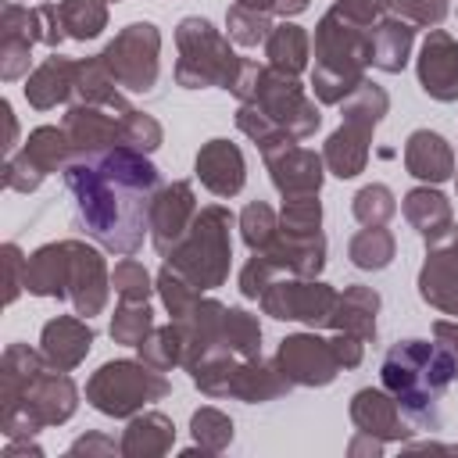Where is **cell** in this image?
<instances>
[{"label": "cell", "instance_id": "obj_1", "mask_svg": "<svg viewBox=\"0 0 458 458\" xmlns=\"http://www.w3.org/2000/svg\"><path fill=\"white\" fill-rule=\"evenodd\" d=\"M61 175L75 204V225L104 250L132 258L150 236V208L161 190L150 154L136 147L75 154Z\"/></svg>", "mask_w": 458, "mask_h": 458}, {"label": "cell", "instance_id": "obj_2", "mask_svg": "<svg viewBox=\"0 0 458 458\" xmlns=\"http://www.w3.org/2000/svg\"><path fill=\"white\" fill-rule=\"evenodd\" d=\"M386 14V0H333L315 25L311 89L318 104H340L365 82L372 64V25Z\"/></svg>", "mask_w": 458, "mask_h": 458}, {"label": "cell", "instance_id": "obj_3", "mask_svg": "<svg viewBox=\"0 0 458 458\" xmlns=\"http://www.w3.org/2000/svg\"><path fill=\"white\" fill-rule=\"evenodd\" d=\"M379 379H383V390H390V397L401 404V411L415 426H422V429L440 426V397H444L447 383H454V376L437 344L397 340L383 354Z\"/></svg>", "mask_w": 458, "mask_h": 458}, {"label": "cell", "instance_id": "obj_4", "mask_svg": "<svg viewBox=\"0 0 458 458\" xmlns=\"http://www.w3.org/2000/svg\"><path fill=\"white\" fill-rule=\"evenodd\" d=\"M229 93L240 104H254L272 125H279L293 140H308L322 125V111L304 93L297 75L276 72L272 64H258V61L243 57L240 61V75H236Z\"/></svg>", "mask_w": 458, "mask_h": 458}, {"label": "cell", "instance_id": "obj_5", "mask_svg": "<svg viewBox=\"0 0 458 458\" xmlns=\"http://www.w3.org/2000/svg\"><path fill=\"white\" fill-rule=\"evenodd\" d=\"M233 211L222 204H208L197 211L186 236L165 254V265L190 279L197 290H218L233 268Z\"/></svg>", "mask_w": 458, "mask_h": 458}, {"label": "cell", "instance_id": "obj_6", "mask_svg": "<svg viewBox=\"0 0 458 458\" xmlns=\"http://www.w3.org/2000/svg\"><path fill=\"white\" fill-rule=\"evenodd\" d=\"M75 408H79V386L64 369H54L47 361L11 404H0V433L7 440L36 437L39 429L68 422Z\"/></svg>", "mask_w": 458, "mask_h": 458}, {"label": "cell", "instance_id": "obj_7", "mask_svg": "<svg viewBox=\"0 0 458 458\" xmlns=\"http://www.w3.org/2000/svg\"><path fill=\"white\" fill-rule=\"evenodd\" d=\"M175 82L182 89H233L243 57H236L229 36H222L208 18H182L175 25Z\"/></svg>", "mask_w": 458, "mask_h": 458}, {"label": "cell", "instance_id": "obj_8", "mask_svg": "<svg viewBox=\"0 0 458 458\" xmlns=\"http://www.w3.org/2000/svg\"><path fill=\"white\" fill-rule=\"evenodd\" d=\"M172 394V383L161 369L140 361V358H118L104 361L86 379V401L107 419H132L150 401H165Z\"/></svg>", "mask_w": 458, "mask_h": 458}, {"label": "cell", "instance_id": "obj_9", "mask_svg": "<svg viewBox=\"0 0 458 458\" xmlns=\"http://www.w3.org/2000/svg\"><path fill=\"white\" fill-rule=\"evenodd\" d=\"M190 379L204 397H236L247 404H265L290 390L276 361H265L261 354L258 358H240L225 351L208 354L197 369H190Z\"/></svg>", "mask_w": 458, "mask_h": 458}, {"label": "cell", "instance_id": "obj_10", "mask_svg": "<svg viewBox=\"0 0 458 458\" xmlns=\"http://www.w3.org/2000/svg\"><path fill=\"white\" fill-rule=\"evenodd\" d=\"M100 57L125 93H150L161 75V29L154 21H129Z\"/></svg>", "mask_w": 458, "mask_h": 458}, {"label": "cell", "instance_id": "obj_11", "mask_svg": "<svg viewBox=\"0 0 458 458\" xmlns=\"http://www.w3.org/2000/svg\"><path fill=\"white\" fill-rule=\"evenodd\" d=\"M75 157L72 143H68V132L61 125H39L29 132V140L7 154L4 161V186L14 190V193H32L39 190V182L54 172H64V165Z\"/></svg>", "mask_w": 458, "mask_h": 458}, {"label": "cell", "instance_id": "obj_12", "mask_svg": "<svg viewBox=\"0 0 458 458\" xmlns=\"http://www.w3.org/2000/svg\"><path fill=\"white\" fill-rule=\"evenodd\" d=\"M261 311L279 318V322H304L311 329L329 326V315L336 308V290L322 283L318 276H276L265 293L258 297Z\"/></svg>", "mask_w": 458, "mask_h": 458}, {"label": "cell", "instance_id": "obj_13", "mask_svg": "<svg viewBox=\"0 0 458 458\" xmlns=\"http://www.w3.org/2000/svg\"><path fill=\"white\" fill-rule=\"evenodd\" d=\"M272 361L290 386H329L340 376V361L333 354V344L322 340L315 329L283 336Z\"/></svg>", "mask_w": 458, "mask_h": 458}, {"label": "cell", "instance_id": "obj_14", "mask_svg": "<svg viewBox=\"0 0 458 458\" xmlns=\"http://www.w3.org/2000/svg\"><path fill=\"white\" fill-rule=\"evenodd\" d=\"M415 75L429 100L454 104L458 100V39L444 29H429L419 47Z\"/></svg>", "mask_w": 458, "mask_h": 458}, {"label": "cell", "instance_id": "obj_15", "mask_svg": "<svg viewBox=\"0 0 458 458\" xmlns=\"http://www.w3.org/2000/svg\"><path fill=\"white\" fill-rule=\"evenodd\" d=\"M197 193H193V182L186 179H175V182H165L154 197V208H150V243L154 250L165 258L182 236L186 229L193 225L197 218Z\"/></svg>", "mask_w": 458, "mask_h": 458}, {"label": "cell", "instance_id": "obj_16", "mask_svg": "<svg viewBox=\"0 0 458 458\" xmlns=\"http://www.w3.org/2000/svg\"><path fill=\"white\" fill-rule=\"evenodd\" d=\"M272 186L279 190V197H304V193H318L322 179H326V161L322 154L293 143H283L268 154H261Z\"/></svg>", "mask_w": 458, "mask_h": 458}, {"label": "cell", "instance_id": "obj_17", "mask_svg": "<svg viewBox=\"0 0 458 458\" xmlns=\"http://www.w3.org/2000/svg\"><path fill=\"white\" fill-rule=\"evenodd\" d=\"M107 293H111V272L104 254L86 243V240H72V283H68V301L75 308V315L93 318L107 308Z\"/></svg>", "mask_w": 458, "mask_h": 458}, {"label": "cell", "instance_id": "obj_18", "mask_svg": "<svg viewBox=\"0 0 458 458\" xmlns=\"http://www.w3.org/2000/svg\"><path fill=\"white\" fill-rule=\"evenodd\" d=\"M419 297L429 308L458 318V229L426 247V261L419 268Z\"/></svg>", "mask_w": 458, "mask_h": 458}, {"label": "cell", "instance_id": "obj_19", "mask_svg": "<svg viewBox=\"0 0 458 458\" xmlns=\"http://www.w3.org/2000/svg\"><path fill=\"white\" fill-rule=\"evenodd\" d=\"M122 114L125 111H111V107H97V104H72L64 111L61 129L68 132V143L75 154H100L111 147H125Z\"/></svg>", "mask_w": 458, "mask_h": 458}, {"label": "cell", "instance_id": "obj_20", "mask_svg": "<svg viewBox=\"0 0 458 458\" xmlns=\"http://www.w3.org/2000/svg\"><path fill=\"white\" fill-rule=\"evenodd\" d=\"M347 411H351V422H354L358 433H369L383 444H404L411 437V426H408L401 404L383 386H361L351 397Z\"/></svg>", "mask_w": 458, "mask_h": 458}, {"label": "cell", "instance_id": "obj_21", "mask_svg": "<svg viewBox=\"0 0 458 458\" xmlns=\"http://www.w3.org/2000/svg\"><path fill=\"white\" fill-rule=\"evenodd\" d=\"M268 261L276 276H308L315 279L326 268V236L318 233H286L279 229L265 250H254Z\"/></svg>", "mask_w": 458, "mask_h": 458}, {"label": "cell", "instance_id": "obj_22", "mask_svg": "<svg viewBox=\"0 0 458 458\" xmlns=\"http://www.w3.org/2000/svg\"><path fill=\"white\" fill-rule=\"evenodd\" d=\"M193 175L200 179V186L215 197H236L247 182V161H243V150L233 143V140H208L200 150H197V161H193Z\"/></svg>", "mask_w": 458, "mask_h": 458}, {"label": "cell", "instance_id": "obj_23", "mask_svg": "<svg viewBox=\"0 0 458 458\" xmlns=\"http://www.w3.org/2000/svg\"><path fill=\"white\" fill-rule=\"evenodd\" d=\"M39 351L54 369H79L86 361V354L93 351V326L89 318L79 315H57L43 326L39 333Z\"/></svg>", "mask_w": 458, "mask_h": 458}, {"label": "cell", "instance_id": "obj_24", "mask_svg": "<svg viewBox=\"0 0 458 458\" xmlns=\"http://www.w3.org/2000/svg\"><path fill=\"white\" fill-rule=\"evenodd\" d=\"M68 283H72V240H54V243H43L29 254L25 290L32 297L68 301Z\"/></svg>", "mask_w": 458, "mask_h": 458}, {"label": "cell", "instance_id": "obj_25", "mask_svg": "<svg viewBox=\"0 0 458 458\" xmlns=\"http://www.w3.org/2000/svg\"><path fill=\"white\" fill-rule=\"evenodd\" d=\"M372 132H376V125L358 122V118H344L340 129L329 132V140H326V147H322L326 172H333L336 179H354V175H361L365 165H369Z\"/></svg>", "mask_w": 458, "mask_h": 458}, {"label": "cell", "instance_id": "obj_26", "mask_svg": "<svg viewBox=\"0 0 458 458\" xmlns=\"http://www.w3.org/2000/svg\"><path fill=\"white\" fill-rule=\"evenodd\" d=\"M401 215H404V222L426 240V247L429 243H440L444 236H451L454 233V211H451V200L437 190V186H415V190H408L404 193V200H401Z\"/></svg>", "mask_w": 458, "mask_h": 458}, {"label": "cell", "instance_id": "obj_27", "mask_svg": "<svg viewBox=\"0 0 458 458\" xmlns=\"http://www.w3.org/2000/svg\"><path fill=\"white\" fill-rule=\"evenodd\" d=\"M75 72H79V61L72 57H47L43 64H36L29 75H25V100L29 107L36 111H54L57 104H68L72 93H75Z\"/></svg>", "mask_w": 458, "mask_h": 458}, {"label": "cell", "instance_id": "obj_28", "mask_svg": "<svg viewBox=\"0 0 458 458\" xmlns=\"http://www.w3.org/2000/svg\"><path fill=\"white\" fill-rule=\"evenodd\" d=\"M404 168H408V175H415L429 186H440L454 175V150L440 132L415 129L404 140Z\"/></svg>", "mask_w": 458, "mask_h": 458}, {"label": "cell", "instance_id": "obj_29", "mask_svg": "<svg viewBox=\"0 0 458 458\" xmlns=\"http://www.w3.org/2000/svg\"><path fill=\"white\" fill-rule=\"evenodd\" d=\"M379 293L372 286H344V293H336V308L329 315V329L333 333H354L365 344L376 340V315H379Z\"/></svg>", "mask_w": 458, "mask_h": 458}, {"label": "cell", "instance_id": "obj_30", "mask_svg": "<svg viewBox=\"0 0 458 458\" xmlns=\"http://www.w3.org/2000/svg\"><path fill=\"white\" fill-rule=\"evenodd\" d=\"M118 444L125 458H161L175 444V422L165 411H136Z\"/></svg>", "mask_w": 458, "mask_h": 458}, {"label": "cell", "instance_id": "obj_31", "mask_svg": "<svg viewBox=\"0 0 458 458\" xmlns=\"http://www.w3.org/2000/svg\"><path fill=\"white\" fill-rule=\"evenodd\" d=\"M411 43H415V25L386 11L372 25V68H379L386 75L404 72V64L411 57Z\"/></svg>", "mask_w": 458, "mask_h": 458}, {"label": "cell", "instance_id": "obj_32", "mask_svg": "<svg viewBox=\"0 0 458 458\" xmlns=\"http://www.w3.org/2000/svg\"><path fill=\"white\" fill-rule=\"evenodd\" d=\"M72 104H97V107H111V111H132V104L122 97V86H118L114 75L107 72V64H104L100 54L79 61Z\"/></svg>", "mask_w": 458, "mask_h": 458}, {"label": "cell", "instance_id": "obj_33", "mask_svg": "<svg viewBox=\"0 0 458 458\" xmlns=\"http://www.w3.org/2000/svg\"><path fill=\"white\" fill-rule=\"evenodd\" d=\"M308 57H311L308 29L283 18L265 39V64H272L276 72H286V75H301L308 68Z\"/></svg>", "mask_w": 458, "mask_h": 458}, {"label": "cell", "instance_id": "obj_34", "mask_svg": "<svg viewBox=\"0 0 458 458\" xmlns=\"http://www.w3.org/2000/svg\"><path fill=\"white\" fill-rule=\"evenodd\" d=\"M190 433H193V447L182 451V458H193V454H222L229 444H233V419L222 411V408H197L190 415Z\"/></svg>", "mask_w": 458, "mask_h": 458}, {"label": "cell", "instance_id": "obj_35", "mask_svg": "<svg viewBox=\"0 0 458 458\" xmlns=\"http://www.w3.org/2000/svg\"><path fill=\"white\" fill-rule=\"evenodd\" d=\"M347 258H351V265L361 268V272H383V268L397 258V240H394V233L383 229V225H365V229H358V233L351 236Z\"/></svg>", "mask_w": 458, "mask_h": 458}, {"label": "cell", "instance_id": "obj_36", "mask_svg": "<svg viewBox=\"0 0 458 458\" xmlns=\"http://www.w3.org/2000/svg\"><path fill=\"white\" fill-rule=\"evenodd\" d=\"M47 365L43 351L29 347V344H7L4 347V358H0V404H11L21 386Z\"/></svg>", "mask_w": 458, "mask_h": 458}, {"label": "cell", "instance_id": "obj_37", "mask_svg": "<svg viewBox=\"0 0 458 458\" xmlns=\"http://www.w3.org/2000/svg\"><path fill=\"white\" fill-rule=\"evenodd\" d=\"M218 351L240 354V358H258V354H261V326H258V315H250V311H243V308H225ZM218 351H215V354H218Z\"/></svg>", "mask_w": 458, "mask_h": 458}, {"label": "cell", "instance_id": "obj_38", "mask_svg": "<svg viewBox=\"0 0 458 458\" xmlns=\"http://www.w3.org/2000/svg\"><path fill=\"white\" fill-rule=\"evenodd\" d=\"M68 39H97L107 29V0H57Z\"/></svg>", "mask_w": 458, "mask_h": 458}, {"label": "cell", "instance_id": "obj_39", "mask_svg": "<svg viewBox=\"0 0 458 458\" xmlns=\"http://www.w3.org/2000/svg\"><path fill=\"white\" fill-rule=\"evenodd\" d=\"M154 329V311L150 301H122L111 315V340L122 347H140Z\"/></svg>", "mask_w": 458, "mask_h": 458}, {"label": "cell", "instance_id": "obj_40", "mask_svg": "<svg viewBox=\"0 0 458 458\" xmlns=\"http://www.w3.org/2000/svg\"><path fill=\"white\" fill-rule=\"evenodd\" d=\"M136 354H140V361H147V365H154L161 372L182 369V333H179V326L175 322L154 326L150 336L136 347Z\"/></svg>", "mask_w": 458, "mask_h": 458}, {"label": "cell", "instance_id": "obj_41", "mask_svg": "<svg viewBox=\"0 0 458 458\" xmlns=\"http://www.w3.org/2000/svg\"><path fill=\"white\" fill-rule=\"evenodd\" d=\"M225 29H229V39L233 43H240V47H258V43H265L268 39V32L276 29L272 25V18H268V11H254V7H247V4H229V11H225Z\"/></svg>", "mask_w": 458, "mask_h": 458}, {"label": "cell", "instance_id": "obj_42", "mask_svg": "<svg viewBox=\"0 0 458 458\" xmlns=\"http://www.w3.org/2000/svg\"><path fill=\"white\" fill-rule=\"evenodd\" d=\"M351 211H354V218H358L361 225H386V222L397 215V197H394L390 186L369 182V186H361V190L354 193Z\"/></svg>", "mask_w": 458, "mask_h": 458}, {"label": "cell", "instance_id": "obj_43", "mask_svg": "<svg viewBox=\"0 0 458 458\" xmlns=\"http://www.w3.org/2000/svg\"><path fill=\"white\" fill-rule=\"evenodd\" d=\"M236 225H240L243 243H247L250 254H254V250H265V247L276 240V233H279V215H276L265 200H250V204L240 211Z\"/></svg>", "mask_w": 458, "mask_h": 458}, {"label": "cell", "instance_id": "obj_44", "mask_svg": "<svg viewBox=\"0 0 458 458\" xmlns=\"http://www.w3.org/2000/svg\"><path fill=\"white\" fill-rule=\"evenodd\" d=\"M386 111H390V97L372 79H365L351 97L340 100V118H358V122H369V125H379Z\"/></svg>", "mask_w": 458, "mask_h": 458}, {"label": "cell", "instance_id": "obj_45", "mask_svg": "<svg viewBox=\"0 0 458 458\" xmlns=\"http://www.w3.org/2000/svg\"><path fill=\"white\" fill-rule=\"evenodd\" d=\"M279 229H286V233H318L322 229V200H318V193L283 197Z\"/></svg>", "mask_w": 458, "mask_h": 458}, {"label": "cell", "instance_id": "obj_46", "mask_svg": "<svg viewBox=\"0 0 458 458\" xmlns=\"http://www.w3.org/2000/svg\"><path fill=\"white\" fill-rule=\"evenodd\" d=\"M111 286L122 301H150V293L157 290V283L150 279V272L136 261V258H122L111 272Z\"/></svg>", "mask_w": 458, "mask_h": 458}, {"label": "cell", "instance_id": "obj_47", "mask_svg": "<svg viewBox=\"0 0 458 458\" xmlns=\"http://www.w3.org/2000/svg\"><path fill=\"white\" fill-rule=\"evenodd\" d=\"M157 293H161V301H165V308H168V315L172 318H179L182 311H190L197 301H200V293L204 290H197L190 279H182L175 268H168V265H161V272H157Z\"/></svg>", "mask_w": 458, "mask_h": 458}, {"label": "cell", "instance_id": "obj_48", "mask_svg": "<svg viewBox=\"0 0 458 458\" xmlns=\"http://www.w3.org/2000/svg\"><path fill=\"white\" fill-rule=\"evenodd\" d=\"M122 125H125V147H136V150H143V154H154L161 143H165V129H161V122L154 118V114H147V111H125L122 114Z\"/></svg>", "mask_w": 458, "mask_h": 458}, {"label": "cell", "instance_id": "obj_49", "mask_svg": "<svg viewBox=\"0 0 458 458\" xmlns=\"http://www.w3.org/2000/svg\"><path fill=\"white\" fill-rule=\"evenodd\" d=\"M386 11L411 21L415 29H437L447 18V0H386Z\"/></svg>", "mask_w": 458, "mask_h": 458}, {"label": "cell", "instance_id": "obj_50", "mask_svg": "<svg viewBox=\"0 0 458 458\" xmlns=\"http://www.w3.org/2000/svg\"><path fill=\"white\" fill-rule=\"evenodd\" d=\"M29 61H32V43L18 39V36H0V79L14 82L21 75H29Z\"/></svg>", "mask_w": 458, "mask_h": 458}, {"label": "cell", "instance_id": "obj_51", "mask_svg": "<svg viewBox=\"0 0 458 458\" xmlns=\"http://www.w3.org/2000/svg\"><path fill=\"white\" fill-rule=\"evenodd\" d=\"M4 272H7V293H4V304H14L18 301V293L25 290V254H21V247L18 243H4Z\"/></svg>", "mask_w": 458, "mask_h": 458}, {"label": "cell", "instance_id": "obj_52", "mask_svg": "<svg viewBox=\"0 0 458 458\" xmlns=\"http://www.w3.org/2000/svg\"><path fill=\"white\" fill-rule=\"evenodd\" d=\"M329 344H333V354H336L340 369H358L361 365V358H365V340L361 336H354V333H333Z\"/></svg>", "mask_w": 458, "mask_h": 458}, {"label": "cell", "instance_id": "obj_53", "mask_svg": "<svg viewBox=\"0 0 458 458\" xmlns=\"http://www.w3.org/2000/svg\"><path fill=\"white\" fill-rule=\"evenodd\" d=\"M433 344L440 347V354L451 365V376L458 379V318L454 322H447V318L433 322Z\"/></svg>", "mask_w": 458, "mask_h": 458}, {"label": "cell", "instance_id": "obj_54", "mask_svg": "<svg viewBox=\"0 0 458 458\" xmlns=\"http://www.w3.org/2000/svg\"><path fill=\"white\" fill-rule=\"evenodd\" d=\"M114 451H122V444H118L114 437H107V433H86V437L72 440L68 458H79V454L93 458V454H114Z\"/></svg>", "mask_w": 458, "mask_h": 458}, {"label": "cell", "instance_id": "obj_55", "mask_svg": "<svg viewBox=\"0 0 458 458\" xmlns=\"http://www.w3.org/2000/svg\"><path fill=\"white\" fill-rule=\"evenodd\" d=\"M347 454H383V440L369 437V433H354V440L347 444Z\"/></svg>", "mask_w": 458, "mask_h": 458}, {"label": "cell", "instance_id": "obj_56", "mask_svg": "<svg viewBox=\"0 0 458 458\" xmlns=\"http://www.w3.org/2000/svg\"><path fill=\"white\" fill-rule=\"evenodd\" d=\"M14 454H29V458H43V447L32 440V437H18V440H7L4 447V458H14Z\"/></svg>", "mask_w": 458, "mask_h": 458}, {"label": "cell", "instance_id": "obj_57", "mask_svg": "<svg viewBox=\"0 0 458 458\" xmlns=\"http://www.w3.org/2000/svg\"><path fill=\"white\" fill-rule=\"evenodd\" d=\"M0 114H4V122H7V143H4V150L14 154V147H18V118H14V111H11V100H0Z\"/></svg>", "mask_w": 458, "mask_h": 458}, {"label": "cell", "instance_id": "obj_58", "mask_svg": "<svg viewBox=\"0 0 458 458\" xmlns=\"http://www.w3.org/2000/svg\"><path fill=\"white\" fill-rule=\"evenodd\" d=\"M404 451H408V454H415V451H444V454H458V444H437V440H419V444H411V440H404Z\"/></svg>", "mask_w": 458, "mask_h": 458}, {"label": "cell", "instance_id": "obj_59", "mask_svg": "<svg viewBox=\"0 0 458 458\" xmlns=\"http://www.w3.org/2000/svg\"><path fill=\"white\" fill-rule=\"evenodd\" d=\"M311 0H276V14L279 18H293V14H304Z\"/></svg>", "mask_w": 458, "mask_h": 458}, {"label": "cell", "instance_id": "obj_60", "mask_svg": "<svg viewBox=\"0 0 458 458\" xmlns=\"http://www.w3.org/2000/svg\"><path fill=\"white\" fill-rule=\"evenodd\" d=\"M240 4H247V7H254V11H268V14H276V0H240Z\"/></svg>", "mask_w": 458, "mask_h": 458}, {"label": "cell", "instance_id": "obj_61", "mask_svg": "<svg viewBox=\"0 0 458 458\" xmlns=\"http://www.w3.org/2000/svg\"><path fill=\"white\" fill-rule=\"evenodd\" d=\"M454 186H458V175H454Z\"/></svg>", "mask_w": 458, "mask_h": 458}, {"label": "cell", "instance_id": "obj_62", "mask_svg": "<svg viewBox=\"0 0 458 458\" xmlns=\"http://www.w3.org/2000/svg\"><path fill=\"white\" fill-rule=\"evenodd\" d=\"M114 4H118V0H114Z\"/></svg>", "mask_w": 458, "mask_h": 458}]
</instances>
